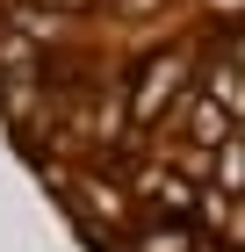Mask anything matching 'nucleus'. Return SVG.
<instances>
[{
	"mask_svg": "<svg viewBox=\"0 0 245 252\" xmlns=\"http://www.w3.org/2000/svg\"><path fill=\"white\" fill-rule=\"evenodd\" d=\"M144 194H151V209H166V216H188L195 209V188L180 173H144Z\"/></svg>",
	"mask_w": 245,
	"mask_h": 252,
	"instance_id": "obj_3",
	"label": "nucleus"
},
{
	"mask_svg": "<svg viewBox=\"0 0 245 252\" xmlns=\"http://www.w3.org/2000/svg\"><path fill=\"white\" fill-rule=\"evenodd\" d=\"M188 72H195L188 51H159V58H144V72H137V87H130V123H159L173 101H188Z\"/></svg>",
	"mask_w": 245,
	"mask_h": 252,
	"instance_id": "obj_1",
	"label": "nucleus"
},
{
	"mask_svg": "<svg viewBox=\"0 0 245 252\" xmlns=\"http://www.w3.org/2000/svg\"><path fill=\"white\" fill-rule=\"evenodd\" d=\"M130 252H202V238H195L188 223H151V231L137 238Z\"/></svg>",
	"mask_w": 245,
	"mask_h": 252,
	"instance_id": "obj_5",
	"label": "nucleus"
},
{
	"mask_svg": "<svg viewBox=\"0 0 245 252\" xmlns=\"http://www.w3.org/2000/svg\"><path fill=\"white\" fill-rule=\"evenodd\" d=\"M202 87H209L216 101H224V108H231V123L245 130V65H216V72H209Z\"/></svg>",
	"mask_w": 245,
	"mask_h": 252,
	"instance_id": "obj_4",
	"label": "nucleus"
},
{
	"mask_svg": "<svg viewBox=\"0 0 245 252\" xmlns=\"http://www.w3.org/2000/svg\"><path fill=\"white\" fill-rule=\"evenodd\" d=\"M231 137H238L231 108L209 94V87H195V94H188V144H195V152H224Z\"/></svg>",
	"mask_w": 245,
	"mask_h": 252,
	"instance_id": "obj_2",
	"label": "nucleus"
},
{
	"mask_svg": "<svg viewBox=\"0 0 245 252\" xmlns=\"http://www.w3.org/2000/svg\"><path fill=\"white\" fill-rule=\"evenodd\" d=\"M238 137H245V130H238Z\"/></svg>",
	"mask_w": 245,
	"mask_h": 252,
	"instance_id": "obj_6",
	"label": "nucleus"
}]
</instances>
